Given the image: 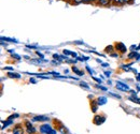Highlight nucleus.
Masks as SVG:
<instances>
[{
    "mask_svg": "<svg viewBox=\"0 0 140 134\" xmlns=\"http://www.w3.org/2000/svg\"><path fill=\"white\" fill-rule=\"evenodd\" d=\"M96 87H97V88H99V89H101V90H107V88L106 87H103V86H100V85H96Z\"/></svg>",
    "mask_w": 140,
    "mask_h": 134,
    "instance_id": "nucleus-25",
    "label": "nucleus"
},
{
    "mask_svg": "<svg viewBox=\"0 0 140 134\" xmlns=\"http://www.w3.org/2000/svg\"><path fill=\"white\" fill-rule=\"evenodd\" d=\"M12 123H13V120H11V119H9V120H8V121H6V122H5V121H2V128L1 129H5V128H7L8 127V125H10V124H12Z\"/></svg>",
    "mask_w": 140,
    "mask_h": 134,
    "instance_id": "nucleus-11",
    "label": "nucleus"
},
{
    "mask_svg": "<svg viewBox=\"0 0 140 134\" xmlns=\"http://www.w3.org/2000/svg\"><path fill=\"white\" fill-rule=\"evenodd\" d=\"M111 56H112V57H119V55H117V54H112Z\"/></svg>",
    "mask_w": 140,
    "mask_h": 134,
    "instance_id": "nucleus-34",
    "label": "nucleus"
},
{
    "mask_svg": "<svg viewBox=\"0 0 140 134\" xmlns=\"http://www.w3.org/2000/svg\"><path fill=\"white\" fill-rule=\"evenodd\" d=\"M26 128H27V132L29 133V134H31V133H35L36 132V129L31 125V123L29 122V121H26Z\"/></svg>",
    "mask_w": 140,
    "mask_h": 134,
    "instance_id": "nucleus-4",
    "label": "nucleus"
},
{
    "mask_svg": "<svg viewBox=\"0 0 140 134\" xmlns=\"http://www.w3.org/2000/svg\"><path fill=\"white\" fill-rule=\"evenodd\" d=\"M105 74H106V76H108V77H109V76L111 75V72H110V71H106Z\"/></svg>",
    "mask_w": 140,
    "mask_h": 134,
    "instance_id": "nucleus-28",
    "label": "nucleus"
},
{
    "mask_svg": "<svg viewBox=\"0 0 140 134\" xmlns=\"http://www.w3.org/2000/svg\"><path fill=\"white\" fill-rule=\"evenodd\" d=\"M80 86H81V87H85V88H87V89H89L90 88V86H89V85H86V83H80Z\"/></svg>",
    "mask_w": 140,
    "mask_h": 134,
    "instance_id": "nucleus-22",
    "label": "nucleus"
},
{
    "mask_svg": "<svg viewBox=\"0 0 140 134\" xmlns=\"http://www.w3.org/2000/svg\"><path fill=\"white\" fill-rule=\"evenodd\" d=\"M115 87H117V89H119V90H121V91H128L129 90L128 85H126L125 83H122V82H118L117 85H115Z\"/></svg>",
    "mask_w": 140,
    "mask_h": 134,
    "instance_id": "nucleus-2",
    "label": "nucleus"
},
{
    "mask_svg": "<svg viewBox=\"0 0 140 134\" xmlns=\"http://www.w3.org/2000/svg\"><path fill=\"white\" fill-rule=\"evenodd\" d=\"M40 131L44 134H56V131L50 124H42L41 127H40Z\"/></svg>",
    "mask_w": 140,
    "mask_h": 134,
    "instance_id": "nucleus-1",
    "label": "nucleus"
},
{
    "mask_svg": "<svg viewBox=\"0 0 140 134\" xmlns=\"http://www.w3.org/2000/svg\"><path fill=\"white\" fill-rule=\"evenodd\" d=\"M99 2H100L101 5H103V6H106V5L109 3V0H99Z\"/></svg>",
    "mask_w": 140,
    "mask_h": 134,
    "instance_id": "nucleus-20",
    "label": "nucleus"
},
{
    "mask_svg": "<svg viewBox=\"0 0 140 134\" xmlns=\"http://www.w3.org/2000/svg\"><path fill=\"white\" fill-rule=\"evenodd\" d=\"M112 50V46H108L107 47V51H111Z\"/></svg>",
    "mask_w": 140,
    "mask_h": 134,
    "instance_id": "nucleus-32",
    "label": "nucleus"
},
{
    "mask_svg": "<svg viewBox=\"0 0 140 134\" xmlns=\"http://www.w3.org/2000/svg\"><path fill=\"white\" fill-rule=\"evenodd\" d=\"M37 55L40 57V59H44V55H43V54H41V53H40V52H38V51H37Z\"/></svg>",
    "mask_w": 140,
    "mask_h": 134,
    "instance_id": "nucleus-23",
    "label": "nucleus"
},
{
    "mask_svg": "<svg viewBox=\"0 0 140 134\" xmlns=\"http://www.w3.org/2000/svg\"><path fill=\"white\" fill-rule=\"evenodd\" d=\"M105 117H102V116H96L95 118H94V122H95V124H101V123H103L105 122Z\"/></svg>",
    "mask_w": 140,
    "mask_h": 134,
    "instance_id": "nucleus-3",
    "label": "nucleus"
},
{
    "mask_svg": "<svg viewBox=\"0 0 140 134\" xmlns=\"http://www.w3.org/2000/svg\"><path fill=\"white\" fill-rule=\"evenodd\" d=\"M3 69H5V70H13L11 67H6V68H3Z\"/></svg>",
    "mask_w": 140,
    "mask_h": 134,
    "instance_id": "nucleus-30",
    "label": "nucleus"
},
{
    "mask_svg": "<svg viewBox=\"0 0 140 134\" xmlns=\"http://www.w3.org/2000/svg\"><path fill=\"white\" fill-rule=\"evenodd\" d=\"M9 77H14V78H21V75L18 73H8Z\"/></svg>",
    "mask_w": 140,
    "mask_h": 134,
    "instance_id": "nucleus-13",
    "label": "nucleus"
},
{
    "mask_svg": "<svg viewBox=\"0 0 140 134\" xmlns=\"http://www.w3.org/2000/svg\"><path fill=\"white\" fill-rule=\"evenodd\" d=\"M107 103V98L106 97H99L97 99V104L98 105H105Z\"/></svg>",
    "mask_w": 140,
    "mask_h": 134,
    "instance_id": "nucleus-7",
    "label": "nucleus"
},
{
    "mask_svg": "<svg viewBox=\"0 0 140 134\" xmlns=\"http://www.w3.org/2000/svg\"><path fill=\"white\" fill-rule=\"evenodd\" d=\"M71 70H72L74 73H77V74H78L79 76H82V75L84 74V73H83L82 71H80V70H79V69H78L77 67H72V68H71Z\"/></svg>",
    "mask_w": 140,
    "mask_h": 134,
    "instance_id": "nucleus-10",
    "label": "nucleus"
},
{
    "mask_svg": "<svg viewBox=\"0 0 140 134\" xmlns=\"http://www.w3.org/2000/svg\"><path fill=\"white\" fill-rule=\"evenodd\" d=\"M129 100H131V101H133V102H136V103H138V104H140V99H138V98H136V96L134 97H130V98H129Z\"/></svg>",
    "mask_w": 140,
    "mask_h": 134,
    "instance_id": "nucleus-16",
    "label": "nucleus"
},
{
    "mask_svg": "<svg viewBox=\"0 0 140 134\" xmlns=\"http://www.w3.org/2000/svg\"><path fill=\"white\" fill-rule=\"evenodd\" d=\"M128 58H135V59L139 60V59H140V54H138V53H135V52H133V53H130V54L128 55Z\"/></svg>",
    "mask_w": 140,
    "mask_h": 134,
    "instance_id": "nucleus-9",
    "label": "nucleus"
},
{
    "mask_svg": "<svg viewBox=\"0 0 140 134\" xmlns=\"http://www.w3.org/2000/svg\"><path fill=\"white\" fill-rule=\"evenodd\" d=\"M12 57H13V58H15L16 60H19V59H21V56L17 55V54H15V53H14V54H12Z\"/></svg>",
    "mask_w": 140,
    "mask_h": 134,
    "instance_id": "nucleus-19",
    "label": "nucleus"
},
{
    "mask_svg": "<svg viewBox=\"0 0 140 134\" xmlns=\"http://www.w3.org/2000/svg\"><path fill=\"white\" fill-rule=\"evenodd\" d=\"M86 70H87V71H89V73H90V74H91V75H93V74H94V71H93V70H92V69H91V68H90L89 66H86Z\"/></svg>",
    "mask_w": 140,
    "mask_h": 134,
    "instance_id": "nucleus-21",
    "label": "nucleus"
},
{
    "mask_svg": "<svg viewBox=\"0 0 140 134\" xmlns=\"http://www.w3.org/2000/svg\"><path fill=\"white\" fill-rule=\"evenodd\" d=\"M64 54H65V55H71V56H73V57H77V53L70 52V51H67V50H64Z\"/></svg>",
    "mask_w": 140,
    "mask_h": 134,
    "instance_id": "nucleus-14",
    "label": "nucleus"
},
{
    "mask_svg": "<svg viewBox=\"0 0 140 134\" xmlns=\"http://www.w3.org/2000/svg\"><path fill=\"white\" fill-rule=\"evenodd\" d=\"M50 118L45 116H36L33 118V121H49Z\"/></svg>",
    "mask_w": 140,
    "mask_h": 134,
    "instance_id": "nucleus-5",
    "label": "nucleus"
},
{
    "mask_svg": "<svg viewBox=\"0 0 140 134\" xmlns=\"http://www.w3.org/2000/svg\"><path fill=\"white\" fill-rule=\"evenodd\" d=\"M31 62L33 63H35V64H42V63H47L49 61L47 60H45V59H36V60H31Z\"/></svg>",
    "mask_w": 140,
    "mask_h": 134,
    "instance_id": "nucleus-8",
    "label": "nucleus"
},
{
    "mask_svg": "<svg viewBox=\"0 0 140 134\" xmlns=\"http://www.w3.org/2000/svg\"><path fill=\"white\" fill-rule=\"evenodd\" d=\"M90 57H78V60H80V61H86V60H89Z\"/></svg>",
    "mask_w": 140,
    "mask_h": 134,
    "instance_id": "nucleus-17",
    "label": "nucleus"
},
{
    "mask_svg": "<svg viewBox=\"0 0 140 134\" xmlns=\"http://www.w3.org/2000/svg\"><path fill=\"white\" fill-rule=\"evenodd\" d=\"M93 79H94V80H96L97 83H100V84H101V82H102V80H101L100 78H97V77H95V76H93Z\"/></svg>",
    "mask_w": 140,
    "mask_h": 134,
    "instance_id": "nucleus-26",
    "label": "nucleus"
},
{
    "mask_svg": "<svg viewBox=\"0 0 140 134\" xmlns=\"http://www.w3.org/2000/svg\"><path fill=\"white\" fill-rule=\"evenodd\" d=\"M115 2H118V3H124V2H127V1H129V0H114Z\"/></svg>",
    "mask_w": 140,
    "mask_h": 134,
    "instance_id": "nucleus-24",
    "label": "nucleus"
},
{
    "mask_svg": "<svg viewBox=\"0 0 140 134\" xmlns=\"http://www.w3.org/2000/svg\"><path fill=\"white\" fill-rule=\"evenodd\" d=\"M30 83H33V84H36V79H35V78H30Z\"/></svg>",
    "mask_w": 140,
    "mask_h": 134,
    "instance_id": "nucleus-31",
    "label": "nucleus"
},
{
    "mask_svg": "<svg viewBox=\"0 0 140 134\" xmlns=\"http://www.w3.org/2000/svg\"><path fill=\"white\" fill-rule=\"evenodd\" d=\"M13 134H23V129H21V128H15L14 131H13Z\"/></svg>",
    "mask_w": 140,
    "mask_h": 134,
    "instance_id": "nucleus-15",
    "label": "nucleus"
},
{
    "mask_svg": "<svg viewBox=\"0 0 140 134\" xmlns=\"http://www.w3.org/2000/svg\"><path fill=\"white\" fill-rule=\"evenodd\" d=\"M17 117H19V115H18V114H14V115H11V116L9 117V119L13 120V119H15V118H17Z\"/></svg>",
    "mask_w": 140,
    "mask_h": 134,
    "instance_id": "nucleus-18",
    "label": "nucleus"
},
{
    "mask_svg": "<svg viewBox=\"0 0 140 134\" xmlns=\"http://www.w3.org/2000/svg\"><path fill=\"white\" fill-rule=\"evenodd\" d=\"M74 1L77 3H79V2H82V1H91V0H74ZM92 1H93V0H92Z\"/></svg>",
    "mask_w": 140,
    "mask_h": 134,
    "instance_id": "nucleus-27",
    "label": "nucleus"
},
{
    "mask_svg": "<svg viewBox=\"0 0 140 134\" xmlns=\"http://www.w3.org/2000/svg\"><path fill=\"white\" fill-rule=\"evenodd\" d=\"M137 80H138V82H140V74H138V76H137Z\"/></svg>",
    "mask_w": 140,
    "mask_h": 134,
    "instance_id": "nucleus-33",
    "label": "nucleus"
},
{
    "mask_svg": "<svg viewBox=\"0 0 140 134\" xmlns=\"http://www.w3.org/2000/svg\"><path fill=\"white\" fill-rule=\"evenodd\" d=\"M115 48H117L118 51L122 52V53H125V52H126V46L124 45L123 43H117V45H115Z\"/></svg>",
    "mask_w": 140,
    "mask_h": 134,
    "instance_id": "nucleus-6",
    "label": "nucleus"
},
{
    "mask_svg": "<svg viewBox=\"0 0 140 134\" xmlns=\"http://www.w3.org/2000/svg\"><path fill=\"white\" fill-rule=\"evenodd\" d=\"M1 40L2 41H8V42H14V43H18L17 40H15V39H10V38H5V36H1Z\"/></svg>",
    "mask_w": 140,
    "mask_h": 134,
    "instance_id": "nucleus-12",
    "label": "nucleus"
},
{
    "mask_svg": "<svg viewBox=\"0 0 140 134\" xmlns=\"http://www.w3.org/2000/svg\"><path fill=\"white\" fill-rule=\"evenodd\" d=\"M26 47H28V48H36V47H37V45H27Z\"/></svg>",
    "mask_w": 140,
    "mask_h": 134,
    "instance_id": "nucleus-29",
    "label": "nucleus"
}]
</instances>
